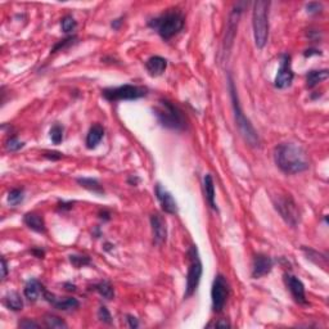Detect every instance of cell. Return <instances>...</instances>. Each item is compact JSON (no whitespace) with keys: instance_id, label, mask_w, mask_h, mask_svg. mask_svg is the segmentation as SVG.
I'll use <instances>...</instances> for the list:
<instances>
[{"instance_id":"obj_1","label":"cell","mask_w":329,"mask_h":329,"mask_svg":"<svg viewBox=\"0 0 329 329\" xmlns=\"http://www.w3.org/2000/svg\"><path fill=\"white\" fill-rule=\"evenodd\" d=\"M274 160L276 166L288 175L300 174L310 167L306 150L293 143H282L275 147Z\"/></svg>"},{"instance_id":"obj_2","label":"cell","mask_w":329,"mask_h":329,"mask_svg":"<svg viewBox=\"0 0 329 329\" xmlns=\"http://www.w3.org/2000/svg\"><path fill=\"white\" fill-rule=\"evenodd\" d=\"M229 91H230V98H232V106H233V112H234V118H236V125L238 126V130L242 134V136L244 138L247 143L252 146V147H258L260 146V138H258L257 132L255 130V128L252 126L251 121L246 117V115L243 113V110L240 107L239 99H238V94H237L236 85H234V81L229 76Z\"/></svg>"},{"instance_id":"obj_3","label":"cell","mask_w":329,"mask_h":329,"mask_svg":"<svg viewBox=\"0 0 329 329\" xmlns=\"http://www.w3.org/2000/svg\"><path fill=\"white\" fill-rule=\"evenodd\" d=\"M269 1L258 0L254 4L252 27H254L255 44L258 49L266 45L269 39Z\"/></svg>"},{"instance_id":"obj_4","label":"cell","mask_w":329,"mask_h":329,"mask_svg":"<svg viewBox=\"0 0 329 329\" xmlns=\"http://www.w3.org/2000/svg\"><path fill=\"white\" fill-rule=\"evenodd\" d=\"M148 25L152 29L156 30L162 39L170 40L183 30V27H184V17L178 11L166 12L160 17L149 21Z\"/></svg>"},{"instance_id":"obj_5","label":"cell","mask_w":329,"mask_h":329,"mask_svg":"<svg viewBox=\"0 0 329 329\" xmlns=\"http://www.w3.org/2000/svg\"><path fill=\"white\" fill-rule=\"evenodd\" d=\"M154 115L157 116L158 122L167 129L183 130L185 128V117L175 104L166 99H161L158 106L154 108Z\"/></svg>"},{"instance_id":"obj_6","label":"cell","mask_w":329,"mask_h":329,"mask_svg":"<svg viewBox=\"0 0 329 329\" xmlns=\"http://www.w3.org/2000/svg\"><path fill=\"white\" fill-rule=\"evenodd\" d=\"M188 256H189V268H188V275H186V287L184 298H189L190 296H193L194 292L197 291L198 286H200L202 272H203L197 247H190L189 251H188Z\"/></svg>"},{"instance_id":"obj_7","label":"cell","mask_w":329,"mask_h":329,"mask_svg":"<svg viewBox=\"0 0 329 329\" xmlns=\"http://www.w3.org/2000/svg\"><path fill=\"white\" fill-rule=\"evenodd\" d=\"M148 93L147 88L143 86L131 85V84H125V85L117 86V88H108V89L102 90V95L104 99L110 102H117V100H135L139 98L146 97Z\"/></svg>"},{"instance_id":"obj_8","label":"cell","mask_w":329,"mask_h":329,"mask_svg":"<svg viewBox=\"0 0 329 329\" xmlns=\"http://www.w3.org/2000/svg\"><path fill=\"white\" fill-rule=\"evenodd\" d=\"M229 296V284L224 275L218 274L215 276V280L212 283L211 290V300H212V309L215 312L222 311V309L225 306L226 300Z\"/></svg>"},{"instance_id":"obj_9","label":"cell","mask_w":329,"mask_h":329,"mask_svg":"<svg viewBox=\"0 0 329 329\" xmlns=\"http://www.w3.org/2000/svg\"><path fill=\"white\" fill-rule=\"evenodd\" d=\"M275 210L279 212L283 220L291 225L292 228L297 226L300 221V212L297 208V204L291 197H278V200L274 201Z\"/></svg>"},{"instance_id":"obj_10","label":"cell","mask_w":329,"mask_h":329,"mask_svg":"<svg viewBox=\"0 0 329 329\" xmlns=\"http://www.w3.org/2000/svg\"><path fill=\"white\" fill-rule=\"evenodd\" d=\"M294 73L292 71V66H291V57L288 54H282L280 57V67L278 70V73L274 80V85L278 89H286L291 86L293 81Z\"/></svg>"},{"instance_id":"obj_11","label":"cell","mask_w":329,"mask_h":329,"mask_svg":"<svg viewBox=\"0 0 329 329\" xmlns=\"http://www.w3.org/2000/svg\"><path fill=\"white\" fill-rule=\"evenodd\" d=\"M43 297L49 304H52V306H54L58 310H63V311H71V310H75L80 306L79 301L76 298H72V297H63L62 298V297L50 293L47 290H44Z\"/></svg>"},{"instance_id":"obj_12","label":"cell","mask_w":329,"mask_h":329,"mask_svg":"<svg viewBox=\"0 0 329 329\" xmlns=\"http://www.w3.org/2000/svg\"><path fill=\"white\" fill-rule=\"evenodd\" d=\"M150 225L153 233V240L157 246H161L167 239V228L161 215L154 214L150 216Z\"/></svg>"},{"instance_id":"obj_13","label":"cell","mask_w":329,"mask_h":329,"mask_svg":"<svg viewBox=\"0 0 329 329\" xmlns=\"http://www.w3.org/2000/svg\"><path fill=\"white\" fill-rule=\"evenodd\" d=\"M286 283H287V287L290 288L291 294H292V297H293L297 304H301V305L308 304V300H306V293H305L304 283L301 282L297 276L290 275V274H287L286 275Z\"/></svg>"},{"instance_id":"obj_14","label":"cell","mask_w":329,"mask_h":329,"mask_svg":"<svg viewBox=\"0 0 329 329\" xmlns=\"http://www.w3.org/2000/svg\"><path fill=\"white\" fill-rule=\"evenodd\" d=\"M154 192H156L158 202L161 203L162 210H164L166 214H176V212H178V204H176V201L174 200L171 193L164 189L161 184H157V185H156Z\"/></svg>"},{"instance_id":"obj_15","label":"cell","mask_w":329,"mask_h":329,"mask_svg":"<svg viewBox=\"0 0 329 329\" xmlns=\"http://www.w3.org/2000/svg\"><path fill=\"white\" fill-rule=\"evenodd\" d=\"M273 260L266 255H256L252 265V278L258 279L272 272Z\"/></svg>"},{"instance_id":"obj_16","label":"cell","mask_w":329,"mask_h":329,"mask_svg":"<svg viewBox=\"0 0 329 329\" xmlns=\"http://www.w3.org/2000/svg\"><path fill=\"white\" fill-rule=\"evenodd\" d=\"M167 67V61L160 55H153L146 62V68L150 76H161Z\"/></svg>"},{"instance_id":"obj_17","label":"cell","mask_w":329,"mask_h":329,"mask_svg":"<svg viewBox=\"0 0 329 329\" xmlns=\"http://www.w3.org/2000/svg\"><path fill=\"white\" fill-rule=\"evenodd\" d=\"M104 136V129L103 126L99 124H95L90 128L88 135H86V148L88 149H94L98 147V144L100 143V140L103 139Z\"/></svg>"},{"instance_id":"obj_18","label":"cell","mask_w":329,"mask_h":329,"mask_svg":"<svg viewBox=\"0 0 329 329\" xmlns=\"http://www.w3.org/2000/svg\"><path fill=\"white\" fill-rule=\"evenodd\" d=\"M23 222L27 228L36 233H45V221L39 214L35 212H27L23 216Z\"/></svg>"},{"instance_id":"obj_19","label":"cell","mask_w":329,"mask_h":329,"mask_svg":"<svg viewBox=\"0 0 329 329\" xmlns=\"http://www.w3.org/2000/svg\"><path fill=\"white\" fill-rule=\"evenodd\" d=\"M44 288L43 284L39 282V280L36 279H30L29 282L26 283L25 286V297L27 298L29 301H31V302H35V301L39 300V297L43 294L44 292Z\"/></svg>"},{"instance_id":"obj_20","label":"cell","mask_w":329,"mask_h":329,"mask_svg":"<svg viewBox=\"0 0 329 329\" xmlns=\"http://www.w3.org/2000/svg\"><path fill=\"white\" fill-rule=\"evenodd\" d=\"M3 304L5 305V308H8L9 310H13V311H19L23 308V300H22V297L19 296V293L15 292V291L8 292L4 296Z\"/></svg>"},{"instance_id":"obj_21","label":"cell","mask_w":329,"mask_h":329,"mask_svg":"<svg viewBox=\"0 0 329 329\" xmlns=\"http://www.w3.org/2000/svg\"><path fill=\"white\" fill-rule=\"evenodd\" d=\"M329 72L328 70H318V71H310L306 75V86L308 88H314L319 82L324 81L328 79Z\"/></svg>"},{"instance_id":"obj_22","label":"cell","mask_w":329,"mask_h":329,"mask_svg":"<svg viewBox=\"0 0 329 329\" xmlns=\"http://www.w3.org/2000/svg\"><path fill=\"white\" fill-rule=\"evenodd\" d=\"M204 192H206V198L212 210H218L216 202H215V184L214 179L210 174L204 176Z\"/></svg>"},{"instance_id":"obj_23","label":"cell","mask_w":329,"mask_h":329,"mask_svg":"<svg viewBox=\"0 0 329 329\" xmlns=\"http://www.w3.org/2000/svg\"><path fill=\"white\" fill-rule=\"evenodd\" d=\"M77 183L80 184V186L85 188V189L90 190L95 194H103L104 189L102 188V185L99 184L97 179H93V178H79Z\"/></svg>"},{"instance_id":"obj_24","label":"cell","mask_w":329,"mask_h":329,"mask_svg":"<svg viewBox=\"0 0 329 329\" xmlns=\"http://www.w3.org/2000/svg\"><path fill=\"white\" fill-rule=\"evenodd\" d=\"M93 290L97 291L98 293L103 297V298H106V300H112L115 297V290L111 286V283L107 282V280H103V282L94 284Z\"/></svg>"},{"instance_id":"obj_25","label":"cell","mask_w":329,"mask_h":329,"mask_svg":"<svg viewBox=\"0 0 329 329\" xmlns=\"http://www.w3.org/2000/svg\"><path fill=\"white\" fill-rule=\"evenodd\" d=\"M44 326L47 328H67V324L63 319L57 315L48 314L44 316Z\"/></svg>"},{"instance_id":"obj_26","label":"cell","mask_w":329,"mask_h":329,"mask_svg":"<svg viewBox=\"0 0 329 329\" xmlns=\"http://www.w3.org/2000/svg\"><path fill=\"white\" fill-rule=\"evenodd\" d=\"M25 198V193L22 188H15L8 193V203L11 206H17V204L22 203V201Z\"/></svg>"},{"instance_id":"obj_27","label":"cell","mask_w":329,"mask_h":329,"mask_svg":"<svg viewBox=\"0 0 329 329\" xmlns=\"http://www.w3.org/2000/svg\"><path fill=\"white\" fill-rule=\"evenodd\" d=\"M304 251L306 252V256H308L309 260H311L312 262H315L316 265H323V266H327V256L326 255L318 254L316 251L310 250V248H304Z\"/></svg>"},{"instance_id":"obj_28","label":"cell","mask_w":329,"mask_h":329,"mask_svg":"<svg viewBox=\"0 0 329 329\" xmlns=\"http://www.w3.org/2000/svg\"><path fill=\"white\" fill-rule=\"evenodd\" d=\"M50 139L54 144H59L63 140V128L61 125H55L50 129Z\"/></svg>"},{"instance_id":"obj_29","label":"cell","mask_w":329,"mask_h":329,"mask_svg":"<svg viewBox=\"0 0 329 329\" xmlns=\"http://www.w3.org/2000/svg\"><path fill=\"white\" fill-rule=\"evenodd\" d=\"M70 261H71V264L77 269L82 268V266H85V265H89L90 262H91L88 256H79V255H71V256H70Z\"/></svg>"},{"instance_id":"obj_30","label":"cell","mask_w":329,"mask_h":329,"mask_svg":"<svg viewBox=\"0 0 329 329\" xmlns=\"http://www.w3.org/2000/svg\"><path fill=\"white\" fill-rule=\"evenodd\" d=\"M61 26L62 30H63L65 33H71V31H73V30L76 29L75 18L72 17V16H66V17L62 18Z\"/></svg>"},{"instance_id":"obj_31","label":"cell","mask_w":329,"mask_h":329,"mask_svg":"<svg viewBox=\"0 0 329 329\" xmlns=\"http://www.w3.org/2000/svg\"><path fill=\"white\" fill-rule=\"evenodd\" d=\"M23 146H25V144L22 143V142H19L16 136H12V138H9V139L5 142V148H7V150H9V152H17V150L21 149Z\"/></svg>"},{"instance_id":"obj_32","label":"cell","mask_w":329,"mask_h":329,"mask_svg":"<svg viewBox=\"0 0 329 329\" xmlns=\"http://www.w3.org/2000/svg\"><path fill=\"white\" fill-rule=\"evenodd\" d=\"M98 318H99L100 322L106 323V324H112V316L106 306H100L99 310H98Z\"/></svg>"},{"instance_id":"obj_33","label":"cell","mask_w":329,"mask_h":329,"mask_svg":"<svg viewBox=\"0 0 329 329\" xmlns=\"http://www.w3.org/2000/svg\"><path fill=\"white\" fill-rule=\"evenodd\" d=\"M18 327H19V328L30 329V328H39L40 326L36 322H34V320H30V319L25 318V319H22L21 322L18 323Z\"/></svg>"},{"instance_id":"obj_34","label":"cell","mask_w":329,"mask_h":329,"mask_svg":"<svg viewBox=\"0 0 329 329\" xmlns=\"http://www.w3.org/2000/svg\"><path fill=\"white\" fill-rule=\"evenodd\" d=\"M73 40H75V37H73V36H70V37H67V39L61 40V43H58L57 45H55V47L53 48V50H52V53H55L57 50L63 49V48L68 47V45H71L72 41H73Z\"/></svg>"},{"instance_id":"obj_35","label":"cell","mask_w":329,"mask_h":329,"mask_svg":"<svg viewBox=\"0 0 329 329\" xmlns=\"http://www.w3.org/2000/svg\"><path fill=\"white\" fill-rule=\"evenodd\" d=\"M322 8H323V5L319 3H309L308 5H306V9H308V12L310 13V15L319 13V12L322 11Z\"/></svg>"},{"instance_id":"obj_36","label":"cell","mask_w":329,"mask_h":329,"mask_svg":"<svg viewBox=\"0 0 329 329\" xmlns=\"http://www.w3.org/2000/svg\"><path fill=\"white\" fill-rule=\"evenodd\" d=\"M44 157L49 158L52 161H57V160H61L62 158V153L61 152H45L44 153Z\"/></svg>"},{"instance_id":"obj_37","label":"cell","mask_w":329,"mask_h":329,"mask_svg":"<svg viewBox=\"0 0 329 329\" xmlns=\"http://www.w3.org/2000/svg\"><path fill=\"white\" fill-rule=\"evenodd\" d=\"M126 318H128L126 320H128V323H129L130 328H138V327H139V322H138V319H136L135 316H132V315H128Z\"/></svg>"},{"instance_id":"obj_38","label":"cell","mask_w":329,"mask_h":329,"mask_svg":"<svg viewBox=\"0 0 329 329\" xmlns=\"http://www.w3.org/2000/svg\"><path fill=\"white\" fill-rule=\"evenodd\" d=\"M1 266H3V275H1V279H5L8 274V265L5 258H1Z\"/></svg>"},{"instance_id":"obj_39","label":"cell","mask_w":329,"mask_h":329,"mask_svg":"<svg viewBox=\"0 0 329 329\" xmlns=\"http://www.w3.org/2000/svg\"><path fill=\"white\" fill-rule=\"evenodd\" d=\"M312 54H316V55H320V50H315V49H310V50H306V52H305V55H306V57H310V55H312Z\"/></svg>"},{"instance_id":"obj_40","label":"cell","mask_w":329,"mask_h":329,"mask_svg":"<svg viewBox=\"0 0 329 329\" xmlns=\"http://www.w3.org/2000/svg\"><path fill=\"white\" fill-rule=\"evenodd\" d=\"M215 327H221V328H229L230 324L228 322H218L214 324Z\"/></svg>"},{"instance_id":"obj_41","label":"cell","mask_w":329,"mask_h":329,"mask_svg":"<svg viewBox=\"0 0 329 329\" xmlns=\"http://www.w3.org/2000/svg\"><path fill=\"white\" fill-rule=\"evenodd\" d=\"M121 22H122L121 19H115V21L112 22V27L117 30L118 27H120V25H121Z\"/></svg>"}]
</instances>
